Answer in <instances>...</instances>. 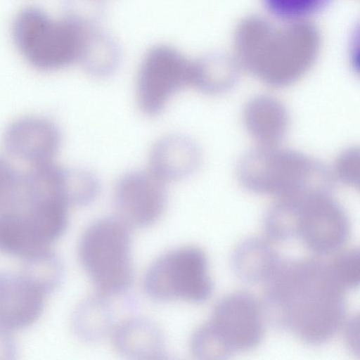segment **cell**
Returning <instances> with one entry per match:
<instances>
[{
	"instance_id": "1",
	"label": "cell",
	"mask_w": 360,
	"mask_h": 360,
	"mask_svg": "<svg viewBox=\"0 0 360 360\" xmlns=\"http://www.w3.org/2000/svg\"><path fill=\"white\" fill-rule=\"evenodd\" d=\"M263 309L276 327L313 345L330 340L345 317V290L328 263L282 259L264 283Z\"/></svg>"
},
{
	"instance_id": "2",
	"label": "cell",
	"mask_w": 360,
	"mask_h": 360,
	"mask_svg": "<svg viewBox=\"0 0 360 360\" xmlns=\"http://www.w3.org/2000/svg\"><path fill=\"white\" fill-rule=\"evenodd\" d=\"M238 176L248 190L278 198L311 192L328 193L334 175L322 162L278 145H259L240 161Z\"/></svg>"
},
{
	"instance_id": "3",
	"label": "cell",
	"mask_w": 360,
	"mask_h": 360,
	"mask_svg": "<svg viewBox=\"0 0 360 360\" xmlns=\"http://www.w3.org/2000/svg\"><path fill=\"white\" fill-rule=\"evenodd\" d=\"M89 25L77 16L56 20L37 7H27L15 17V43L33 67L54 70L80 60Z\"/></svg>"
},
{
	"instance_id": "4",
	"label": "cell",
	"mask_w": 360,
	"mask_h": 360,
	"mask_svg": "<svg viewBox=\"0 0 360 360\" xmlns=\"http://www.w3.org/2000/svg\"><path fill=\"white\" fill-rule=\"evenodd\" d=\"M129 228L118 217L104 218L89 225L79 240L80 263L103 295L122 292L131 283Z\"/></svg>"
},
{
	"instance_id": "5",
	"label": "cell",
	"mask_w": 360,
	"mask_h": 360,
	"mask_svg": "<svg viewBox=\"0 0 360 360\" xmlns=\"http://www.w3.org/2000/svg\"><path fill=\"white\" fill-rule=\"evenodd\" d=\"M279 199L291 240H300L318 255L335 252L347 243L351 231L348 215L328 193L311 192Z\"/></svg>"
},
{
	"instance_id": "6",
	"label": "cell",
	"mask_w": 360,
	"mask_h": 360,
	"mask_svg": "<svg viewBox=\"0 0 360 360\" xmlns=\"http://www.w3.org/2000/svg\"><path fill=\"white\" fill-rule=\"evenodd\" d=\"M143 286L155 300L196 303L209 299L214 288L207 256L195 246L181 247L160 256L147 270Z\"/></svg>"
},
{
	"instance_id": "7",
	"label": "cell",
	"mask_w": 360,
	"mask_h": 360,
	"mask_svg": "<svg viewBox=\"0 0 360 360\" xmlns=\"http://www.w3.org/2000/svg\"><path fill=\"white\" fill-rule=\"evenodd\" d=\"M193 62L176 49L158 45L150 49L141 64L136 82L140 110L155 116L184 87L191 85Z\"/></svg>"
},
{
	"instance_id": "8",
	"label": "cell",
	"mask_w": 360,
	"mask_h": 360,
	"mask_svg": "<svg viewBox=\"0 0 360 360\" xmlns=\"http://www.w3.org/2000/svg\"><path fill=\"white\" fill-rule=\"evenodd\" d=\"M264 309L250 294L237 292L221 299L208 321L233 354L257 347L264 333Z\"/></svg>"
},
{
	"instance_id": "9",
	"label": "cell",
	"mask_w": 360,
	"mask_h": 360,
	"mask_svg": "<svg viewBox=\"0 0 360 360\" xmlns=\"http://www.w3.org/2000/svg\"><path fill=\"white\" fill-rule=\"evenodd\" d=\"M167 200L165 181L150 169L132 171L117 182L114 202L118 218L129 227L145 228L163 213Z\"/></svg>"
},
{
	"instance_id": "10",
	"label": "cell",
	"mask_w": 360,
	"mask_h": 360,
	"mask_svg": "<svg viewBox=\"0 0 360 360\" xmlns=\"http://www.w3.org/2000/svg\"><path fill=\"white\" fill-rule=\"evenodd\" d=\"M3 143L13 157L33 165L51 162L60 143V131L52 121L36 116L24 117L6 128Z\"/></svg>"
},
{
	"instance_id": "11",
	"label": "cell",
	"mask_w": 360,
	"mask_h": 360,
	"mask_svg": "<svg viewBox=\"0 0 360 360\" xmlns=\"http://www.w3.org/2000/svg\"><path fill=\"white\" fill-rule=\"evenodd\" d=\"M45 295L22 272H0V329L11 333L35 322Z\"/></svg>"
},
{
	"instance_id": "12",
	"label": "cell",
	"mask_w": 360,
	"mask_h": 360,
	"mask_svg": "<svg viewBox=\"0 0 360 360\" xmlns=\"http://www.w3.org/2000/svg\"><path fill=\"white\" fill-rule=\"evenodd\" d=\"M200 160V149L191 139L170 134L160 139L152 147L150 170L165 182L179 180L193 174Z\"/></svg>"
},
{
	"instance_id": "13",
	"label": "cell",
	"mask_w": 360,
	"mask_h": 360,
	"mask_svg": "<svg viewBox=\"0 0 360 360\" xmlns=\"http://www.w3.org/2000/svg\"><path fill=\"white\" fill-rule=\"evenodd\" d=\"M248 131L259 145H278L288 126V115L284 105L269 96L251 100L244 111Z\"/></svg>"
},
{
	"instance_id": "14",
	"label": "cell",
	"mask_w": 360,
	"mask_h": 360,
	"mask_svg": "<svg viewBox=\"0 0 360 360\" xmlns=\"http://www.w3.org/2000/svg\"><path fill=\"white\" fill-rule=\"evenodd\" d=\"M281 260L280 256L266 240L250 238L236 248L231 262L236 275L243 282L264 284Z\"/></svg>"
},
{
	"instance_id": "15",
	"label": "cell",
	"mask_w": 360,
	"mask_h": 360,
	"mask_svg": "<svg viewBox=\"0 0 360 360\" xmlns=\"http://www.w3.org/2000/svg\"><path fill=\"white\" fill-rule=\"evenodd\" d=\"M112 341L120 354L131 359H153L163 354L162 333L157 326L146 319L124 321L115 328Z\"/></svg>"
},
{
	"instance_id": "16",
	"label": "cell",
	"mask_w": 360,
	"mask_h": 360,
	"mask_svg": "<svg viewBox=\"0 0 360 360\" xmlns=\"http://www.w3.org/2000/svg\"><path fill=\"white\" fill-rule=\"evenodd\" d=\"M112 321L110 307L101 294L86 299L79 305L74 314L73 327L80 338L94 342L109 332Z\"/></svg>"
},
{
	"instance_id": "17",
	"label": "cell",
	"mask_w": 360,
	"mask_h": 360,
	"mask_svg": "<svg viewBox=\"0 0 360 360\" xmlns=\"http://www.w3.org/2000/svg\"><path fill=\"white\" fill-rule=\"evenodd\" d=\"M119 51L107 35L89 28L81 61L92 75L104 77L111 74L118 65Z\"/></svg>"
},
{
	"instance_id": "18",
	"label": "cell",
	"mask_w": 360,
	"mask_h": 360,
	"mask_svg": "<svg viewBox=\"0 0 360 360\" xmlns=\"http://www.w3.org/2000/svg\"><path fill=\"white\" fill-rule=\"evenodd\" d=\"M21 272L46 294L55 290L64 276L60 259L50 248L24 258Z\"/></svg>"
},
{
	"instance_id": "19",
	"label": "cell",
	"mask_w": 360,
	"mask_h": 360,
	"mask_svg": "<svg viewBox=\"0 0 360 360\" xmlns=\"http://www.w3.org/2000/svg\"><path fill=\"white\" fill-rule=\"evenodd\" d=\"M65 191L69 205L83 206L93 202L100 191L96 176L83 169L64 168Z\"/></svg>"
},
{
	"instance_id": "20",
	"label": "cell",
	"mask_w": 360,
	"mask_h": 360,
	"mask_svg": "<svg viewBox=\"0 0 360 360\" xmlns=\"http://www.w3.org/2000/svg\"><path fill=\"white\" fill-rule=\"evenodd\" d=\"M266 8L278 19L299 20L323 10L331 0H262Z\"/></svg>"
},
{
	"instance_id": "21",
	"label": "cell",
	"mask_w": 360,
	"mask_h": 360,
	"mask_svg": "<svg viewBox=\"0 0 360 360\" xmlns=\"http://www.w3.org/2000/svg\"><path fill=\"white\" fill-rule=\"evenodd\" d=\"M328 263L334 277L345 290L359 285L360 259L358 250L341 251Z\"/></svg>"
},
{
	"instance_id": "22",
	"label": "cell",
	"mask_w": 360,
	"mask_h": 360,
	"mask_svg": "<svg viewBox=\"0 0 360 360\" xmlns=\"http://www.w3.org/2000/svg\"><path fill=\"white\" fill-rule=\"evenodd\" d=\"M359 155L358 150H347L336 161V175L345 184L353 186L359 184Z\"/></svg>"
},
{
	"instance_id": "23",
	"label": "cell",
	"mask_w": 360,
	"mask_h": 360,
	"mask_svg": "<svg viewBox=\"0 0 360 360\" xmlns=\"http://www.w3.org/2000/svg\"><path fill=\"white\" fill-rule=\"evenodd\" d=\"M20 181V176L11 165L0 158V207L14 195Z\"/></svg>"
},
{
	"instance_id": "24",
	"label": "cell",
	"mask_w": 360,
	"mask_h": 360,
	"mask_svg": "<svg viewBox=\"0 0 360 360\" xmlns=\"http://www.w3.org/2000/svg\"><path fill=\"white\" fill-rule=\"evenodd\" d=\"M13 354L15 346L10 333L0 330V359H10Z\"/></svg>"
}]
</instances>
